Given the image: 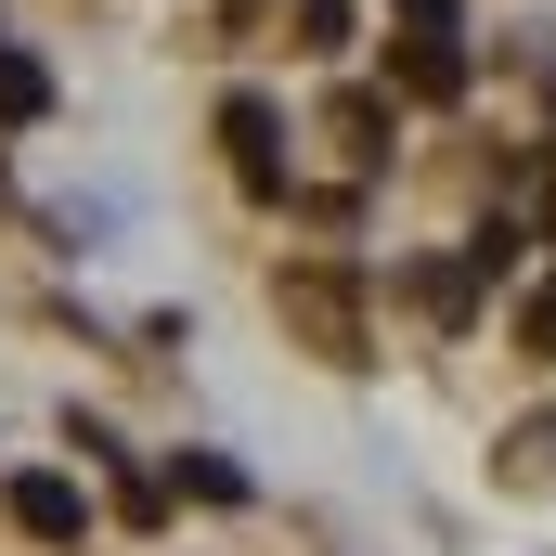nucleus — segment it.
<instances>
[{
    "label": "nucleus",
    "instance_id": "nucleus-2",
    "mask_svg": "<svg viewBox=\"0 0 556 556\" xmlns=\"http://www.w3.org/2000/svg\"><path fill=\"white\" fill-rule=\"evenodd\" d=\"M0 505H13V531H26V544H78V531H91V505H78V479H52V466H26V479H13Z\"/></svg>",
    "mask_w": 556,
    "mask_h": 556
},
{
    "label": "nucleus",
    "instance_id": "nucleus-6",
    "mask_svg": "<svg viewBox=\"0 0 556 556\" xmlns=\"http://www.w3.org/2000/svg\"><path fill=\"white\" fill-rule=\"evenodd\" d=\"M518 337H531V350H544V363H556V285H544V298H531V311H518Z\"/></svg>",
    "mask_w": 556,
    "mask_h": 556
},
{
    "label": "nucleus",
    "instance_id": "nucleus-4",
    "mask_svg": "<svg viewBox=\"0 0 556 556\" xmlns=\"http://www.w3.org/2000/svg\"><path fill=\"white\" fill-rule=\"evenodd\" d=\"M26 117H52V65L0 39V130H26Z\"/></svg>",
    "mask_w": 556,
    "mask_h": 556
},
{
    "label": "nucleus",
    "instance_id": "nucleus-1",
    "mask_svg": "<svg viewBox=\"0 0 556 556\" xmlns=\"http://www.w3.org/2000/svg\"><path fill=\"white\" fill-rule=\"evenodd\" d=\"M220 142H233V181H247V194H285V130H273V104H260V91H233V104H220Z\"/></svg>",
    "mask_w": 556,
    "mask_h": 556
},
{
    "label": "nucleus",
    "instance_id": "nucleus-7",
    "mask_svg": "<svg viewBox=\"0 0 556 556\" xmlns=\"http://www.w3.org/2000/svg\"><path fill=\"white\" fill-rule=\"evenodd\" d=\"M402 13H415V26H453V0H402Z\"/></svg>",
    "mask_w": 556,
    "mask_h": 556
},
{
    "label": "nucleus",
    "instance_id": "nucleus-3",
    "mask_svg": "<svg viewBox=\"0 0 556 556\" xmlns=\"http://www.w3.org/2000/svg\"><path fill=\"white\" fill-rule=\"evenodd\" d=\"M402 91H415V104H453V91H466V52H453L440 26H415V39H402Z\"/></svg>",
    "mask_w": 556,
    "mask_h": 556
},
{
    "label": "nucleus",
    "instance_id": "nucleus-5",
    "mask_svg": "<svg viewBox=\"0 0 556 556\" xmlns=\"http://www.w3.org/2000/svg\"><path fill=\"white\" fill-rule=\"evenodd\" d=\"M181 479H194L207 505H247V466H220V453H181Z\"/></svg>",
    "mask_w": 556,
    "mask_h": 556
}]
</instances>
